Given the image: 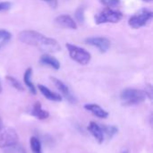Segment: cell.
<instances>
[{
    "label": "cell",
    "mask_w": 153,
    "mask_h": 153,
    "mask_svg": "<svg viewBox=\"0 0 153 153\" xmlns=\"http://www.w3.org/2000/svg\"><path fill=\"white\" fill-rule=\"evenodd\" d=\"M18 39L22 43L35 47L48 53H55L61 49L59 43L55 39L48 38L35 30H22L19 33Z\"/></svg>",
    "instance_id": "1"
},
{
    "label": "cell",
    "mask_w": 153,
    "mask_h": 153,
    "mask_svg": "<svg viewBox=\"0 0 153 153\" xmlns=\"http://www.w3.org/2000/svg\"><path fill=\"white\" fill-rule=\"evenodd\" d=\"M147 98L144 91L127 88L125 89L120 94V100L124 106H134L143 102Z\"/></svg>",
    "instance_id": "2"
},
{
    "label": "cell",
    "mask_w": 153,
    "mask_h": 153,
    "mask_svg": "<svg viewBox=\"0 0 153 153\" xmlns=\"http://www.w3.org/2000/svg\"><path fill=\"white\" fill-rule=\"evenodd\" d=\"M70 57L75 61L76 63L82 65H86L90 63L91 59V54L84 48H82L78 46L73 45L71 43H66L65 45Z\"/></svg>",
    "instance_id": "3"
},
{
    "label": "cell",
    "mask_w": 153,
    "mask_h": 153,
    "mask_svg": "<svg viewBox=\"0 0 153 153\" xmlns=\"http://www.w3.org/2000/svg\"><path fill=\"white\" fill-rule=\"evenodd\" d=\"M123 18L121 12L112 8H107L95 16V22L97 24L103 23H117Z\"/></svg>",
    "instance_id": "4"
},
{
    "label": "cell",
    "mask_w": 153,
    "mask_h": 153,
    "mask_svg": "<svg viewBox=\"0 0 153 153\" xmlns=\"http://www.w3.org/2000/svg\"><path fill=\"white\" fill-rule=\"evenodd\" d=\"M153 18V13L147 9H142L139 13L130 17L128 24L133 29H140L148 24Z\"/></svg>",
    "instance_id": "5"
},
{
    "label": "cell",
    "mask_w": 153,
    "mask_h": 153,
    "mask_svg": "<svg viewBox=\"0 0 153 153\" xmlns=\"http://www.w3.org/2000/svg\"><path fill=\"white\" fill-rule=\"evenodd\" d=\"M19 136L16 131L10 127L0 128V148H6L18 143Z\"/></svg>",
    "instance_id": "6"
},
{
    "label": "cell",
    "mask_w": 153,
    "mask_h": 153,
    "mask_svg": "<svg viewBox=\"0 0 153 153\" xmlns=\"http://www.w3.org/2000/svg\"><path fill=\"white\" fill-rule=\"evenodd\" d=\"M85 43L97 48L101 53L107 52L110 48V40L106 37H90L85 39Z\"/></svg>",
    "instance_id": "7"
},
{
    "label": "cell",
    "mask_w": 153,
    "mask_h": 153,
    "mask_svg": "<svg viewBox=\"0 0 153 153\" xmlns=\"http://www.w3.org/2000/svg\"><path fill=\"white\" fill-rule=\"evenodd\" d=\"M51 80L54 82L55 86L57 88V90L61 92V94L63 95V97H65L70 103H73V104L76 103V101H77L76 98L71 92L70 89L68 88V86L66 84H65L62 81H60L59 79L55 78V77H52Z\"/></svg>",
    "instance_id": "8"
},
{
    "label": "cell",
    "mask_w": 153,
    "mask_h": 153,
    "mask_svg": "<svg viewBox=\"0 0 153 153\" xmlns=\"http://www.w3.org/2000/svg\"><path fill=\"white\" fill-rule=\"evenodd\" d=\"M55 23L62 28L70 29V30H76L77 29V23L68 14H61L56 17Z\"/></svg>",
    "instance_id": "9"
},
{
    "label": "cell",
    "mask_w": 153,
    "mask_h": 153,
    "mask_svg": "<svg viewBox=\"0 0 153 153\" xmlns=\"http://www.w3.org/2000/svg\"><path fill=\"white\" fill-rule=\"evenodd\" d=\"M89 132L92 134V136L96 139L99 143H102L104 142V133L101 127V125H99L95 122H91L88 126Z\"/></svg>",
    "instance_id": "10"
},
{
    "label": "cell",
    "mask_w": 153,
    "mask_h": 153,
    "mask_svg": "<svg viewBox=\"0 0 153 153\" xmlns=\"http://www.w3.org/2000/svg\"><path fill=\"white\" fill-rule=\"evenodd\" d=\"M84 108L86 110L90 111L94 116L100 117V118H107L108 117V111H106L105 109H103L100 106H99L97 104H92V103L85 104L84 105Z\"/></svg>",
    "instance_id": "11"
},
{
    "label": "cell",
    "mask_w": 153,
    "mask_h": 153,
    "mask_svg": "<svg viewBox=\"0 0 153 153\" xmlns=\"http://www.w3.org/2000/svg\"><path fill=\"white\" fill-rule=\"evenodd\" d=\"M39 62L44 65H47V66H49L55 70H58L60 68V63L59 61L55 58L54 56H52L51 55L49 54H44L41 56L40 59H39Z\"/></svg>",
    "instance_id": "12"
},
{
    "label": "cell",
    "mask_w": 153,
    "mask_h": 153,
    "mask_svg": "<svg viewBox=\"0 0 153 153\" xmlns=\"http://www.w3.org/2000/svg\"><path fill=\"white\" fill-rule=\"evenodd\" d=\"M30 114H31V116L35 117L37 119H39V120L47 119V118L49 117V113H48L47 110H44V109L42 108L41 104H40V102H39V101L35 102V104L32 106Z\"/></svg>",
    "instance_id": "13"
},
{
    "label": "cell",
    "mask_w": 153,
    "mask_h": 153,
    "mask_svg": "<svg viewBox=\"0 0 153 153\" xmlns=\"http://www.w3.org/2000/svg\"><path fill=\"white\" fill-rule=\"evenodd\" d=\"M38 88L39 90V91L42 93V95L49 100H52V101H61L62 100V97L60 94H57L56 92H53L52 91H50L48 87L42 85V84H39L38 85Z\"/></svg>",
    "instance_id": "14"
},
{
    "label": "cell",
    "mask_w": 153,
    "mask_h": 153,
    "mask_svg": "<svg viewBox=\"0 0 153 153\" xmlns=\"http://www.w3.org/2000/svg\"><path fill=\"white\" fill-rule=\"evenodd\" d=\"M31 76H32V69L28 68L23 74V82H24L25 85L27 86V88L29 89L30 92L31 94L35 95L37 93V90H36V87L34 86L33 82H31Z\"/></svg>",
    "instance_id": "15"
},
{
    "label": "cell",
    "mask_w": 153,
    "mask_h": 153,
    "mask_svg": "<svg viewBox=\"0 0 153 153\" xmlns=\"http://www.w3.org/2000/svg\"><path fill=\"white\" fill-rule=\"evenodd\" d=\"M30 145L33 153H42L41 143L37 137L33 136L30 139Z\"/></svg>",
    "instance_id": "16"
},
{
    "label": "cell",
    "mask_w": 153,
    "mask_h": 153,
    "mask_svg": "<svg viewBox=\"0 0 153 153\" xmlns=\"http://www.w3.org/2000/svg\"><path fill=\"white\" fill-rule=\"evenodd\" d=\"M12 35L6 30H0V48L5 46L11 39Z\"/></svg>",
    "instance_id": "17"
},
{
    "label": "cell",
    "mask_w": 153,
    "mask_h": 153,
    "mask_svg": "<svg viewBox=\"0 0 153 153\" xmlns=\"http://www.w3.org/2000/svg\"><path fill=\"white\" fill-rule=\"evenodd\" d=\"M104 134H106L108 138H112L118 132V128L115 126H101Z\"/></svg>",
    "instance_id": "18"
},
{
    "label": "cell",
    "mask_w": 153,
    "mask_h": 153,
    "mask_svg": "<svg viewBox=\"0 0 153 153\" xmlns=\"http://www.w3.org/2000/svg\"><path fill=\"white\" fill-rule=\"evenodd\" d=\"M4 153H26V151L21 144L17 143L13 145L4 148Z\"/></svg>",
    "instance_id": "19"
},
{
    "label": "cell",
    "mask_w": 153,
    "mask_h": 153,
    "mask_svg": "<svg viewBox=\"0 0 153 153\" xmlns=\"http://www.w3.org/2000/svg\"><path fill=\"white\" fill-rule=\"evenodd\" d=\"M5 79H6L7 82H8L14 89H16L17 91H24L23 86L22 85V83H21L17 79H15L14 77L7 75V76L5 77Z\"/></svg>",
    "instance_id": "20"
},
{
    "label": "cell",
    "mask_w": 153,
    "mask_h": 153,
    "mask_svg": "<svg viewBox=\"0 0 153 153\" xmlns=\"http://www.w3.org/2000/svg\"><path fill=\"white\" fill-rule=\"evenodd\" d=\"M100 2L108 8H114L119 5L120 0H100Z\"/></svg>",
    "instance_id": "21"
},
{
    "label": "cell",
    "mask_w": 153,
    "mask_h": 153,
    "mask_svg": "<svg viewBox=\"0 0 153 153\" xmlns=\"http://www.w3.org/2000/svg\"><path fill=\"white\" fill-rule=\"evenodd\" d=\"M75 19L77 20V22L82 23L84 22V9L82 7H79L76 12H75Z\"/></svg>",
    "instance_id": "22"
},
{
    "label": "cell",
    "mask_w": 153,
    "mask_h": 153,
    "mask_svg": "<svg viewBox=\"0 0 153 153\" xmlns=\"http://www.w3.org/2000/svg\"><path fill=\"white\" fill-rule=\"evenodd\" d=\"M12 4L10 2H0V12L8 11L11 8Z\"/></svg>",
    "instance_id": "23"
},
{
    "label": "cell",
    "mask_w": 153,
    "mask_h": 153,
    "mask_svg": "<svg viewBox=\"0 0 153 153\" xmlns=\"http://www.w3.org/2000/svg\"><path fill=\"white\" fill-rule=\"evenodd\" d=\"M42 1L48 3L53 8H56L57 6V0H42Z\"/></svg>",
    "instance_id": "24"
},
{
    "label": "cell",
    "mask_w": 153,
    "mask_h": 153,
    "mask_svg": "<svg viewBox=\"0 0 153 153\" xmlns=\"http://www.w3.org/2000/svg\"><path fill=\"white\" fill-rule=\"evenodd\" d=\"M3 126V123H2V120H1V117H0V128Z\"/></svg>",
    "instance_id": "25"
},
{
    "label": "cell",
    "mask_w": 153,
    "mask_h": 153,
    "mask_svg": "<svg viewBox=\"0 0 153 153\" xmlns=\"http://www.w3.org/2000/svg\"><path fill=\"white\" fill-rule=\"evenodd\" d=\"M143 1H144V2H148V3H150V2H152V0H143Z\"/></svg>",
    "instance_id": "26"
},
{
    "label": "cell",
    "mask_w": 153,
    "mask_h": 153,
    "mask_svg": "<svg viewBox=\"0 0 153 153\" xmlns=\"http://www.w3.org/2000/svg\"><path fill=\"white\" fill-rule=\"evenodd\" d=\"M123 153H129V152H128V151H125Z\"/></svg>",
    "instance_id": "27"
},
{
    "label": "cell",
    "mask_w": 153,
    "mask_h": 153,
    "mask_svg": "<svg viewBox=\"0 0 153 153\" xmlns=\"http://www.w3.org/2000/svg\"><path fill=\"white\" fill-rule=\"evenodd\" d=\"M1 91H2V88H1V84H0V93H1Z\"/></svg>",
    "instance_id": "28"
}]
</instances>
